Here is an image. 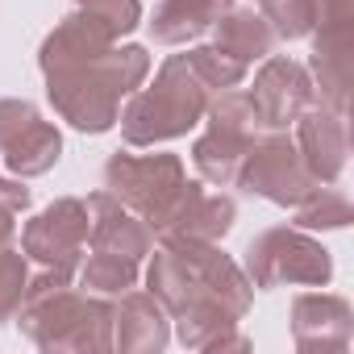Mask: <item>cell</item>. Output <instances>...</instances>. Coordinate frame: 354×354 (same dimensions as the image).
<instances>
[{
	"instance_id": "21",
	"label": "cell",
	"mask_w": 354,
	"mask_h": 354,
	"mask_svg": "<svg viewBox=\"0 0 354 354\" xmlns=\"http://www.w3.org/2000/svg\"><path fill=\"white\" fill-rule=\"evenodd\" d=\"M75 279H80V288H88V292H96V296H121V292L138 288V263H133V259H117V254L92 250V254L80 263Z\"/></svg>"
},
{
	"instance_id": "24",
	"label": "cell",
	"mask_w": 354,
	"mask_h": 354,
	"mask_svg": "<svg viewBox=\"0 0 354 354\" xmlns=\"http://www.w3.org/2000/svg\"><path fill=\"white\" fill-rule=\"evenodd\" d=\"M26 283H30L26 250L0 246V325L17 317V304H21V296H26Z\"/></svg>"
},
{
	"instance_id": "2",
	"label": "cell",
	"mask_w": 354,
	"mask_h": 354,
	"mask_svg": "<svg viewBox=\"0 0 354 354\" xmlns=\"http://www.w3.org/2000/svg\"><path fill=\"white\" fill-rule=\"evenodd\" d=\"M21 333L42 354H104L113 350V304L75 288V271L42 267L17 304Z\"/></svg>"
},
{
	"instance_id": "18",
	"label": "cell",
	"mask_w": 354,
	"mask_h": 354,
	"mask_svg": "<svg viewBox=\"0 0 354 354\" xmlns=\"http://www.w3.org/2000/svg\"><path fill=\"white\" fill-rule=\"evenodd\" d=\"M217 50H225L230 59H238V63H254V59H267L271 55V46H275V30L267 26V17L263 13H254V9H230L217 26Z\"/></svg>"
},
{
	"instance_id": "28",
	"label": "cell",
	"mask_w": 354,
	"mask_h": 354,
	"mask_svg": "<svg viewBox=\"0 0 354 354\" xmlns=\"http://www.w3.org/2000/svg\"><path fill=\"white\" fill-rule=\"evenodd\" d=\"M0 209H13V213L30 209V188L17 175H0Z\"/></svg>"
},
{
	"instance_id": "3",
	"label": "cell",
	"mask_w": 354,
	"mask_h": 354,
	"mask_svg": "<svg viewBox=\"0 0 354 354\" xmlns=\"http://www.w3.org/2000/svg\"><path fill=\"white\" fill-rule=\"evenodd\" d=\"M150 75L146 46H113L96 59L46 71V96L55 113L80 133H104L121 117V100Z\"/></svg>"
},
{
	"instance_id": "14",
	"label": "cell",
	"mask_w": 354,
	"mask_h": 354,
	"mask_svg": "<svg viewBox=\"0 0 354 354\" xmlns=\"http://www.w3.org/2000/svg\"><path fill=\"white\" fill-rule=\"evenodd\" d=\"M171 342V317L150 292H121L113 304V350L121 354H158Z\"/></svg>"
},
{
	"instance_id": "25",
	"label": "cell",
	"mask_w": 354,
	"mask_h": 354,
	"mask_svg": "<svg viewBox=\"0 0 354 354\" xmlns=\"http://www.w3.org/2000/svg\"><path fill=\"white\" fill-rule=\"evenodd\" d=\"M267 26L275 30V38H308L313 34V0H259Z\"/></svg>"
},
{
	"instance_id": "22",
	"label": "cell",
	"mask_w": 354,
	"mask_h": 354,
	"mask_svg": "<svg viewBox=\"0 0 354 354\" xmlns=\"http://www.w3.org/2000/svg\"><path fill=\"white\" fill-rule=\"evenodd\" d=\"M350 221H354L350 201L342 192H333V188H321V184L292 209V225L296 230H346Z\"/></svg>"
},
{
	"instance_id": "27",
	"label": "cell",
	"mask_w": 354,
	"mask_h": 354,
	"mask_svg": "<svg viewBox=\"0 0 354 354\" xmlns=\"http://www.w3.org/2000/svg\"><path fill=\"white\" fill-rule=\"evenodd\" d=\"M75 5L88 9V13H96V17H104L117 30V38L133 34L142 26V5H138V0H75Z\"/></svg>"
},
{
	"instance_id": "6",
	"label": "cell",
	"mask_w": 354,
	"mask_h": 354,
	"mask_svg": "<svg viewBox=\"0 0 354 354\" xmlns=\"http://www.w3.org/2000/svg\"><path fill=\"white\" fill-rule=\"evenodd\" d=\"M242 271L254 288H283V283L325 288L333 279V259L317 238H308V230L275 225L246 246Z\"/></svg>"
},
{
	"instance_id": "5",
	"label": "cell",
	"mask_w": 354,
	"mask_h": 354,
	"mask_svg": "<svg viewBox=\"0 0 354 354\" xmlns=\"http://www.w3.org/2000/svg\"><path fill=\"white\" fill-rule=\"evenodd\" d=\"M104 192H113L129 213H138L150 234H167L180 213L201 192L196 180H188L180 154H113L104 162Z\"/></svg>"
},
{
	"instance_id": "7",
	"label": "cell",
	"mask_w": 354,
	"mask_h": 354,
	"mask_svg": "<svg viewBox=\"0 0 354 354\" xmlns=\"http://www.w3.org/2000/svg\"><path fill=\"white\" fill-rule=\"evenodd\" d=\"M234 184L246 188L250 196H263V201L279 205V209H296L317 188L313 171L304 167L296 142L283 129H271L267 138L250 142V150H246V158L238 167V180Z\"/></svg>"
},
{
	"instance_id": "11",
	"label": "cell",
	"mask_w": 354,
	"mask_h": 354,
	"mask_svg": "<svg viewBox=\"0 0 354 354\" xmlns=\"http://www.w3.org/2000/svg\"><path fill=\"white\" fill-rule=\"evenodd\" d=\"M354 333V313L342 296L304 292L292 300V342L304 354H342Z\"/></svg>"
},
{
	"instance_id": "23",
	"label": "cell",
	"mask_w": 354,
	"mask_h": 354,
	"mask_svg": "<svg viewBox=\"0 0 354 354\" xmlns=\"http://www.w3.org/2000/svg\"><path fill=\"white\" fill-rule=\"evenodd\" d=\"M188 63H192V71L205 80V88L217 96V92H230V88H238L242 80H246V63H238V59H230L225 50H217V46H196V50H188Z\"/></svg>"
},
{
	"instance_id": "19",
	"label": "cell",
	"mask_w": 354,
	"mask_h": 354,
	"mask_svg": "<svg viewBox=\"0 0 354 354\" xmlns=\"http://www.w3.org/2000/svg\"><path fill=\"white\" fill-rule=\"evenodd\" d=\"M234 217H238V205L230 196H209L205 188L192 196V205L180 213V221H175L158 242H171V238H192V242H221L230 230H234Z\"/></svg>"
},
{
	"instance_id": "9",
	"label": "cell",
	"mask_w": 354,
	"mask_h": 354,
	"mask_svg": "<svg viewBox=\"0 0 354 354\" xmlns=\"http://www.w3.org/2000/svg\"><path fill=\"white\" fill-rule=\"evenodd\" d=\"M250 104L263 121V129H288L308 104H313V80L296 59L283 55H267L254 88H250Z\"/></svg>"
},
{
	"instance_id": "17",
	"label": "cell",
	"mask_w": 354,
	"mask_h": 354,
	"mask_svg": "<svg viewBox=\"0 0 354 354\" xmlns=\"http://www.w3.org/2000/svg\"><path fill=\"white\" fill-rule=\"evenodd\" d=\"M254 138H259V133H242V129H234V125L209 121V129L192 142V162H196V171H201V180H209V184H217V188L234 184V180H238V167H242V158H246V150H250Z\"/></svg>"
},
{
	"instance_id": "8",
	"label": "cell",
	"mask_w": 354,
	"mask_h": 354,
	"mask_svg": "<svg viewBox=\"0 0 354 354\" xmlns=\"http://www.w3.org/2000/svg\"><path fill=\"white\" fill-rule=\"evenodd\" d=\"M88 201L80 196H63L55 205H46L34 221H26L21 230V250L26 259L42 263V267H59V271H80L84 263V246H88Z\"/></svg>"
},
{
	"instance_id": "12",
	"label": "cell",
	"mask_w": 354,
	"mask_h": 354,
	"mask_svg": "<svg viewBox=\"0 0 354 354\" xmlns=\"http://www.w3.org/2000/svg\"><path fill=\"white\" fill-rule=\"evenodd\" d=\"M88 242H92V250H100V254H117V259H133V263H142L150 250H154V234H150V225L138 217V213H129L113 192H92L88 196Z\"/></svg>"
},
{
	"instance_id": "15",
	"label": "cell",
	"mask_w": 354,
	"mask_h": 354,
	"mask_svg": "<svg viewBox=\"0 0 354 354\" xmlns=\"http://www.w3.org/2000/svg\"><path fill=\"white\" fill-rule=\"evenodd\" d=\"M313 96L317 104L333 109L346 117V96H350V67H354V26L337 30H317L313 34Z\"/></svg>"
},
{
	"instance_id": "1",
	"label": "cell",
	"mask_w": 354,
	"mask_h": 354,
	"mask_svg": "<svg viewBox=\"0 0 354 354\" xmlns=\"http://www.w3.org/2000/svg\"><path fill=\"white\" fill-rule=\"evenodd\" d=\"M146 288L175 321L180 346L205 354L250 350V337L238 333V321L254 300V283L230 254L217 250V242H162L146 267Z\"/></svg>"
},
{
	"instance_id": "16",
	"label": "cell",
	"mask_w": 354,
	"mask_h": 354,
	"mask_svg": "<svg viewBox=\"0 0 354 354\" xmlns=\"http://www.w3.org/2000/svg\"><path fill=\"white\" fill-rule=\"evenodd\" d=\"M230 9L234 0H158V9L150 17V34L162 46H184L205 30H213Z\"/></svg>"
},
{
	"instance_id": "26",
	"label": "cell",
	"mask_w": 354,
	"mask_h": 354,
	"mask_svg": "<svg viewBox=\"0 0 354 354\" xmlns=\"http://www.w3.org/2000/svg\"><path fill=\"white\" fill-rule=\"evenodd\" d=\"M38 121H42V113L30 100H0V154L13 142H21Z\"/></svg>"
},
{
	"instance_id": "10",
	"label": "cell",
	"mask_w": 354,
	"mask_h": 354,
	"mask_svg": "<svg viewBox=\"0 0 354 354\" xmlns=\"http://www.w3.org/2000/svg\"><path fill=\"white\" fill-rule=\"evenodd\" d=\"M296 150L304 158V167L313 171L317 184H337L346 158H350V133H346V117L325 109V104H308L296 121Z\"/></svg>"
},
{
	"instance_id": "4",
	"label": "cell",
	"mask_w": 354,
	"mask_h": 354,
	"mask_svg": "<svg viewBox=\"0 0 354 354\" xmlns=\"http://www.w3.org/2000/svg\"><path fill=\"white\" fill-rule=\"evenodd\" d=\"M213 92L205 88V80L192 71L188 55H171L150 88H138L133 96H125L121 109V138L129 146H158L171 138H184L188 129H196L205 121Z\"/></svg>"
},
{
	"instance_id": "20",
	"label": "cell",
	"mask_w": 354,
	"mask_h": 354,
	"mask_svg": "<svg viewBox=\"0 0 354 354\" xmlns=\"http://www.w3.org/2000/svg\"><path fill=\"white\" fill-rule=\"evenodd\" d=\"M63 154V133L50 125V121H38L21 142H13L5 154V167L9 175H17V180H34V175H46Z\"/></svg>"
},
{
	"instance_id": "13",
	"label": "cell",
	"mask_w": 354,
	"mask_h": 354,
	"mask_svg": "<svg viewBox=\"0 0 354 354\" xmlns=\"http://www.w3.org/2000/svg\"><path fill=\"white\" fill-rule=\"evenodd\" d=\"M113 46H117V30H113L104 17H96V13H88V9H75V13H67V17L46 34L42 50H38V67H42V75H46V71H55V67L96 59V55H104V50H113Z\"/></svg>"
},
{
	"instance_id": "29",
	"label": "cell",
	"mask_w": 354,
	"mask_h": 354,
	"mask_svg": "<svg viewBox=\"0 0 354 354\" xmlns=\"http://www.w3.org/2000/svg\"><path fill=\"white\" fill-rule=\"evenodd\" d=\"M17 213L13 209H0V246H13V234H17Z\"/></svg>"
}]
</instances>
